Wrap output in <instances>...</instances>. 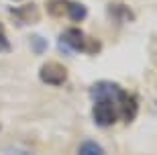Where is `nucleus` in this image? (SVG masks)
Returning <instances> with one entry per match:
<instances>
[{"mask_svg":"<svg viewBox=\"0 0 157 155\" xmlns=\"http://www.w3.org/2000/svg\"><path fill=\"white\" fill-rule=\"evenodd\" d=\"M118 110H121V118L124 122H133L137 112H139V98H137V94H131L124 90L121 96V102H118Z\"/></svg>","mask_w":157,"mask_h":155,"instance_id":"nucleus-5","label":"nucleus"},{"mask_svg":"<svg viewBox=\"0 0 157 155\" xmlns=\"http://www.w3.org/2000/svg\"><path fill=\"white\" fill-rule=\"evenodd\" d=\"M39 78L47 86H63L67 82V68L59 61H47L41 65Z\"/></svg>","mask_w":157,"mask_h":155,"instance_id":"nucleus-3","label":"nucleus"},{"mask_svg":"<svg viewBox=\"0 0 157 155\" xmlns=\"http://www.w3.org/2000/svg\"><path fill=\"white\" fill-rule=\"evenodd\" d=\"M31 49H33V53H43L47 49V39L39 37V35H31Z\"/></svg>","mask_w":157,"mask_h":155,"instance_id":"nucleus-11","label":"nucleus"},{"mask_svg":"<svg viewBox=\"0 0 157 155\" xmlns=\"http://www.w3.org/2000/svg\"><path fill=\"white\" fill-rule=\"evenodd\" d=\"M6 155H33V153L27 149H21V147H10V149L6 151Z\"/></svg>","mask_w":157,"mask_h":155,"instance_id":"nucleus-13","label":"nucleus"},{"mask_svg":"<svg viewBox=\"0 0 157 155\" xmlns=\"http://www.w3.org/2000/svg\"><path fill=\"white\" fill-rule=\"evenodd\" d=\"M76 155H106V153H104V149H102V145H100L98 141L86 139V141H82V143H80Z\"/></svg>","mask_w":157,"mask_h":155,"instance_id":"nucleus-8","label":"nucleus"},{"mask_svg":"<svg viewBox=\"0 0 157 155\" xmlns=\"http://www.w3.org/2000/svg\"><path fill=\"white\" fill-rule=\"evenodd\" d=\"M0 51H10V43L6 39V33H4V25L0 23Z\"/></svg>","mask_w":157,"mask_h":155,"instance_id":"nucleus-12","label":"nucleus"},{"mask_svg":"<svg viewBox=\"0 0 157 155\" xmlns=\"http://www.w3.org/2000/svg\"><path fill=\"white\" fill-rule=\"evenodd\" d=\"M122 92L124 90L110 80H100V82H96V84L90 86V98H92V102L94 100H118L122 96Z\"/></svg>","mask_w":157,"mask_h":155,"instance_id":"nucleus-4","label":"nucleus"},{"mask_svg":"<svg viewBox=\"0 0 157 155\" xmlns=\"http://www.w3.org/2000/svg\"><path fill=\"white\" fill-rule=\"evenodd\" d=\"M108 10H110V17L114 18V21H118V23L133 21V18H135L133 10H131L128 6H124V4H110V6H108Z\"/></svg>","mask_w":157,"mask_h":155,"instance_id":"nucleus-9","label":"nucleus"},{"mask_svg":"<svg viewBox=\"0 0 157 155\" xmlns=\"http://www.w3.org/2000/svg\"><path fill=\"white\" fill-rule=\"evenodd\" d=\"M10 14H14L17 21L23 23V25H35V23H39V18H41L39 6L33 4V2H27L23 6H12Z\"/></svg>","mask_w":157,"mask_h":155,"instance_id":"nucleus-6","label":"nucleus"},{"mask_svg":"<svg viewBox=\"0 0 157 155\" xmlns=\"http://www.w3.org/2000/svg\"><path fill=\"white\" fill-rule=\"evenodd\" d=\"M14 2H23V0H14Z\"/></svg>","mask_w":157,"mask_h":155,"instance_id":"nucleus-14","label":"nucleus"},{"mask_svg":"<svg viewBox=\"0 0 157 155\" xmlns=\"http://www.w3.org/2000/svg\"><path fill=\"white\" fill-rule=\"evenodd\" d=\"M65 17L71 18L74 23H82L84 18L88 17V8L82 2H76V0H70V6H67V12H65Z\"/></svg>","mask_w":157,"mask_h":155,"instance_id":"nucleus-7","label":"nucleus"},{"mask_svg":"<svg viewBox=\"0 0 157 155\" xmlns=\"http://www.w3.org/2000/svg\"><path fill=\"white\" fill-rule=\"evenodd\" d=\"M59 47L61 51L71 55V53H98L100 51V43L94 41L84 35V31H80L78 27H71V29H65L59 37Z\"/></svg>","mask_w":157,"mask_h":155,"instance_id":"nucleus-1","label":"nucleus"},{"mask_svg":"<svg viewBox=\"0 0 157 155\" xmlns=\"http://www.w3.org/2000/svg\"><path fill=\"white\" fill-rule=\"evenodd\" d=\"M118 100H94V106H92V118L94 122L102 129L106 126H112L114 122H118L121 118V110H118Z\"/></svg>","mask_w":157,"mask_h":155,"instance_id":"nucleus-2","label":"nucleus"},{"mask_svg":"<svg viewBox=\"0 0 157 155\" xmlns=\"http://www.w3.org/2000/svg\"><path fill=\"white\" fill-rule=\"evenodd\" d=\"M67 6H70V0H47L45 8L49 12V17L57 18V17H65Z\"/></svg>","mask_w":157,"mask_h":155,"instance_id":"nucleus-10","label":"nucleus"}]
</instances>
